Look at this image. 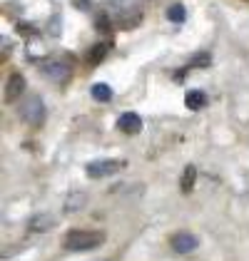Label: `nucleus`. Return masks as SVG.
Returning <instances> with one entry per match:
<instances>
[{
  "label": "nucleus",
  "instance_id": "1",
  "mask_svg": "<svg viewBox=\"0 0 249 261\" xmlns=\"http://www.w3.org/2000/svg\"><path fill=\"white\" fill-rule=\"evenodd\" d=\"M107 13L112 15V22L120 30L137 28L142 20V8L135 0H107Z\"/></svg>",
  "mask_w": 249,
  "mask_h": 261
},
{
  "label": "nucleus",
  "instance_id": "2",
  "mask_svg": "<svg viewBox=\"0 0 249 261\" xmlns=\"http://www.w3.org/2000/svg\"><path fill=\"white\" fill-rule=\"evenodd\" d=\"M105 244V234L95 229H72L62 237V249L67 251H90Z\"/></svg>",
  "mask_w": 249,
  "mask_h": 261
},
{
  "label": "nucleus",
  "instance_id": "3",
  "mask_svg": "<svg viewBox=\"0 0 249 261\" xmlns=\"http://www.w3.org/2000/svg\"><path fill=\"white\" fill-rule=\"evenodd\" d=\"M42 75L50 82L62 85V82L70 80V75H72V62L67 58H53V60H47L42 65Z\"/></svg>",
  "mask_w": 249,
  "mask_h": 261
},
{
  "label": "nucleus",
  "instance_id": "4",
  "mask_svg": "<svg viewBox=\"0 0 249 261\" xmlns=\"http://www.w3.org/2000/svg\"><path fill=\"white\" fill-rule=\"evenodd\" d=\"M120 169H124L122 160H95V162H87L85 174H87L90 179H103V177H112V174H117Z\"/></svg>",
  "mask_w": 249,
  "mask_h": 261
},
{
  "label": "nucleus",
  "instance_id": "5",
  "mask_svg": "<svg viewBox=\"0 0 249 261\" xmlns=\"http://www.w3.org/2000/svg\"><path fill=\"white\" fill-rule=\"evenodd\" d=\"M20 117L28 122L30 127H40L42 122H45V105H42V100L38 97V95H33L30 100L22 102Z\"/></svg>",
  "mask_w": 249,
  "mask_h": 261
},
{
  "label": "nucleus",
  "instance_id": "6",
  "mask_svg": "<svg viewBox=\"0 0 249 261\" xmlns=\"http://www.w3.org/2000/svg\"><path fill=\"white\" fill-rule=\"evenodd\" d=\"M169 244H172V249L177 254H192L200 246V239L194 234H189V231H177V234H172Z\"/></svg>",
  "mask_w": 249,
  "mask_h": 261
},
{
  "label": "nucleus",
  "instance_id": "7",
  "mask_svg": "<svg viewBox=\"0 0 249 261\" xmlns=\"http://www.w3.org/2000/svg\"><path fill=\"white\" fill-rule=\"evenodd\" d=\"M117 129L122 132V135H140L142 132V120H140V115H135V112H124L117 117Z\"/></svg>",
  "mask_w": 249,
  "mask_h": 261
},
{
  "label": "nucleus",
  "instance_id": "8",
  "mask_svg": "<svg viewBox=\"0 0 249 261\" xmlns=\"http://www.w3.org/2000/svg\"><path fill=\"white\" fill-rule=\"evenodd\" d=\"M22 92H25V77H22L20 72H13V75L8 77V82H5V100L15 102Z\"/></svg>",
  "mask_w": 249,
  "mask_h": 261
},
{
  "label": "nucleus",
  "instance_id": "9",
  "mask_svg": "<svg viewBox=\"0 0 249 261\" xmlns=\"http://www.w3.org/2000/svg\"><path fill=\"white\" fill-rule=\"evenodd\" d=\"M58 224V217H53V214H35V217H30V229L33 231H38V234H42V231H50L53 226Z\"/></svg>",
  "mask_w": 249,
  "mask_h": 261
},
{
  "label": "nucleus",
  "instance_id": "10",
  "mask_svg": "<svg viewBox=\"0 0 249 261\" xmlns=\"http://www.w3.org/2000/svg\"><path fill=\"white\" fill-rule=\"evenodd\" d=\"M207 95L202 92V90H187L185 95V105L189 110H194V112H200V110H205L207 107Z\"/></svg>",
  "mask_w": 249,
  "mask_h": 261
},
{
  "label": "nucleus",
  "instance_id": "11",
  "mask_svg": "<svg viewBox=\"0 0 249 261\" xmlns=\"http://www.w3.org/2000/svg\"><path fill=\"white\" fill-rule=\"evenodd\" d=\"M85 204H87V194H85V192H70L67 199H65V204H62V209L70 214V212H80V209H85Z\"/></svg>",
  "mask_w": 249,
  "mask_h": 261
},
{
  "label": "nucleus",
  "instance_id": "12",
  "mask_svg": "<svg viewBox=\"0 0 249 261\" xmlns=\"http://www.w3.org/2000/svg\"><path fill=\"white\" fill-rule=\"evenodd\" d=\"M110 53V45L107 42H95L90 50H87V65H100Z\"/></svg>",
  "mask_w": 249,
  "mask_h": 261
},
{
  "label": "nucleus",
  "instance_id": "13",
  "mask_svg": "<svg viewBox=\"0 0 249 261\" xmlns=\"http://www.w3.org/2000/svg\"><path fill=\"white\" fill-rule=\"evenodd\" d=\"M194 181H197V167L187 164L185 172H182V179H180V189H182V194H189V192L194 189Z\"/></svg>",
  "mask_w": 249,
  "mask_h": 261
},
{
  "label": "nucleus",
  "instance_id": "14",
  "mask_svg": "<svg viewBox=\"0 0 249 261\" xmlns=\"http://www.w3.org/2000/svg\"><path fill=\"white\" fill-rule=\"evenodd\" d=\"M90 95H92L97 102H110L112 100V87L105 85V82H95V85L90 87Z\"/></svg>",
  "mask_w": 249,
  "mask_h": 261
},
{
  "label": "nucleus",
  "instance_id": "15",
  "mask_svg": "<svg viewBox=\"0 0 249 261\" xmlns=\"http://www.w3.org/2000/svg\"><path fill=\"white\" fill-rule=\"evenodd\" d=\"M185 18H187V10L182 3H175V5L167 8V20L169 22H185Z\"/></svg>",
  "mask_w": 249,
  "mask_h": 261
},
{
  "label": "nucleus",
  "instance_id": "16",
  "mask_svg": "<svg viewBox=\"0 0 249 261\" xmlns=\"http://www.w3.org/2000/svg\"><path fill=\"white\" fill-rule=\"evenodd\" d=\"M209 62H212V55H209L207 50H202V53H197V55L189 58V67H209Z\"/></svg>",
  "mask_w": 249,
  "mask_h": 261
},
{
  "label": "nucleus",
  "instance_id": "17",
  "mask_svg": "<svg viewBox=\"0 0 249 261\" xmlns=\"http://www.w3.org/2000/svg\"><path fill=\"white\" fill-rule=\"evenodd\" d=\"M95 28H97L100 33H107V30L112 28V15H110L107 10H103V13L95 18Z\"/></svg>",
  "mask_w": 249,
  "mask_h": 261
},
{
  "label": "nucleus",
  "instance_id": "18",
  "mask_svg": "<svg viewBox=\"0 0 249 261\" xmlns=\"http://www.w3.org/2000/svg\"><path fill=\"white\" fill-rule=\"evenodd\" d=\"M18 33L22 38H33L35 35V25L33 22H18Z\"/></svg>",
  "mask_w": 249,
  "mask_h": 261
},
{
  "label": "nucleus",
  "instance_id": "19",
  "mask_svg": "<svg viewBox=\"0 0 249 261\" xmlns=\"http://www.w3.org/2000/svg\"><path fill=\"white\" fill-rule=\"evenodd\" d=\"M47 28H50L53 38H60V15H55V18H53V25H47Z\"/></svg>",
  "mask_w": 249,
  "mask_h": 261
},
{
  "label": "nucleus",
  "instance_id": "20",
  "mask_svg": "<svg viewBox=\"0 0 249 261\" xmlns=\"http://www.w3.org/2000/svg\"><path fill=\"white\" fill-rule=\"evenodd\" d=\"M72 5L78 8V10H90V5H92V0H72Z\"/></svg>",
  "mask_w": 249,
  "mask_h": 261
}]
</instances>
